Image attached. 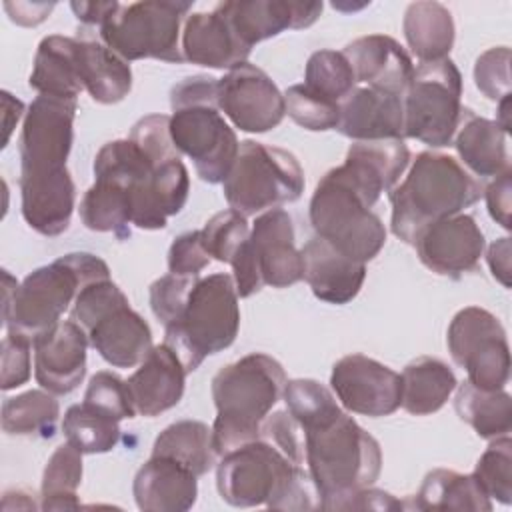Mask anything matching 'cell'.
Wrapping results in <instances>:
<instances>
[{
    "instance_id": "1",
    "label": "cell",
    "mask_w": 512,
    "mask_h": 512,
    "mask_svg": "<svg viewBox=\"0 0 512 512\" xmlns=\"http://www.w3.org/2000/svg\"><path fill=\"white\" fill-rule=\"evenodd\" d=\"M220 498L236 508L320 510L322 498L304 466L294 464L264 438L222 456L216 468Z\"/></svg>"
},
{
    "instance_id": "2",
    "label": "cell",
    "mask_w": 512,
    "mask_h": 512,
    "mask_svg": "<svg viewBox=\"0 0 512 512\" xmlns=\"http://www.w3.org/2000/svg\"><path fill=\"white\" fill-rule=\"evenodd\" d=\"M482 192V182L456 158L440 152H420L404 182L388 192L392 234L414 246L430 224L464 212L480 200Z\"/></svg>"
},
{
    "instance_id": "3",
    "label": "cell",
    "mask_w": 512,
    "mask_h": 512,
    "mask_svg": "<svg viewBox=\"0 0 512 512\" xmlns=\"http://www.w3.org/2000/svg\"><path fill=\"white\" fill-rule=\"evenodd\" d=\"M286 382L282 364L262 352H252L214 374L212 442L218 456L260 438V426L282 398Z\"/></svg>"
},
{
    "instance_id": "4",
    "label": "cell",
    "mask_w": 512,
    "mask_h": 512,
    "mask_svg": "<svg viewBox=\"0 0 512 512\" xmlns=\"http://www.w3.org/2000/svg\"><path fill=\"white\" fill-rule=\"evenodd\" d=\"M106 278H110L108 264L90 252L64 254L30 272L20 284L4 270V326L34 340L60 322L86 284Z\"/></svg>"
},
{
    "instance_id": "5",
    "label": "cell",
    "mask_w": 512,
    "mask_h": 512,
    "mask_svg": "<svg viewBox=\"0 0 512 512\" xmlns=\"http://www.w3.org/2000/svg\"><path fill=\"white\" fill-rule=\"evenodd\" d=\"M170 136L180 154L194 162L200 180L224 182L240 142L218 108V78L190 76L170 90Z\"/></svg>"
},
{
    "instance_id": "6",
    "label": "cell",
    "mask_w": 512,
    "mask_h": 512,
    "mask_svg": "<svg viewBox=\"0 0 512 512\" xmlns=\"http://www.w3.org/2000/svg\"><path fill=\"white\" fill-rule=\"evenodd\" d=\"M302 434L304 464L322 504L378 480L382 470L380 444L344 410L330 420L302 428Z\"/></svg>"
},
{
    "instance_id": "7",
    "label": "cell",
    "mask_w": 512,
    "mask_h": 512,
    "mask_svg": "<svg viewBox=\"0 0 512 512\" xmlns=\"http://www.w3.org/2000/svg\"><path fill=\"white\" fill-rule=\"evenodd\" d=\"M238 298L232 274L218 272L198 278L180 316L164 326V344L178 354L188 374L206 356L226 350L236 340L240 328Z\"/></svg>"
},
{
    "instance_id": "8",
    "label": "cell",
    "mask_w": 512,
    "mask_h": 512,
    "mask_svg": "<svg viewBox=\"0 0 512 512\" xmlns=\"http://www.w3.org/2000/svg\"><path fill=\"white\" fill-rule=\"evenodd\" d=\"M70 320L114 368H134L154 348L148 322L130 308L126 294L110 278L90 282L78 292Z\"/></svg>"
},
{
    "instance_id": "9",
    "label": "cell",
    "mask_w": 512,
    "mask_h": 512,
    "mask_svg": "<svg viewBox=\"0 0 512 512\" xmlns=\"http://www.w3.org/2000/svg\"><path fill=\"white\" fill-rule=\"evenodd\" d=\"M222 188L230 208L254 216L296 202L304 192V172L292 152L244 140Z\"/></svg>"
},
{
    "instance_id": "10",
    "label": "cell",
    "mask_w": 512,
    "mask_h": 512,
    "mask_svg": "<svg viewBox=\"0 0 512 512\" xmlns=\"http://www.w3.org/2000/svg\"><path fill=\"white\" fill-rule=\"evenodd\" d=\"M308 214L316 236L356 262L366 264L384 248L382 220L362 202L338 168L328 170L318 182Z\"/></svg>"
},
{
    "instance_id": "11",
    "label": "cell",
    "mask_w": 512,
    "mask_h": 512,
    "mask_svg": "<svg viewBox=\"0 0 512 512\" xmlns=\"http://www.w3.org/2000/svg\"><path fill=\"white\" fill-rule=\"evenodd\" d=\"M190 10L192 2L146 0L120 4L100 26V40L126 62L142 58L182 62L180 26Z\"/></svg>"
},
{
    "instance_id": "12",
    "label": "cell",
    "mask_w": 512,
    "mask_h": 512,
    "mask_svg": "<svg viewBox=\"0 0 512 512\" xmlns=\"http://www.w3.org/2000/svg\"><path fill=\"white\" fill-rule=\"evenodd\" d=\"M462 74L450 60L422 62L414 68L404 102V138H416L432 148L454 140L462 116Z\"/></svg>"
},
{
    "instance_id": "13",
    "label": "cell",
    "mask_w": 512,
    "mask_h": 512,
    "mask_svg": "<svg viewBox=\"0 0 512 512\" xmlns=\"http://www.w3.org/2000/svg\"><path fill=\"white\" fill-rule=\"evenodd\" d=\"M294 224L286 210L262 212L240 258L232 264L240 298L256 294L262 286L288 288L302 280V256L294 242Z\"/></svg>"
},
{
    "instance_id": "14",
    "label": "cell",
    "mask_w": 512,
    "mask_h": 512,
    "mask_svg": "<svg viewBox=\"0 0 512 512\" xmlns=\"http://www.w3.org/2000/svg\"><path fill=\"white\" fill-rule=\"evenodd\" d=\"M446 344L452 360L480 390H504L510 380V346L500 320L484 308L466 306L452 318Z\"/></svg>"
},
{
    "instance_id": "15",
    "label": "cell",
    "mask_w": 512,
    "mask_h": 512,
    "mask_svg": "<svg viewBox=\"0 0 512 512\" xmlns=\"http://www.w3.org/2000/svg\"><path fill=\"white\" fill-rule=\"evenodd\" d=\"M78 102L38 94L24 116L18 140L20 178L44 176L66 168L74 142Z\"/></svg>"
},
{
    "instance_id": "16",
    "label": "cell",
    "mask_w": 512,
    "mask_h": 512,
    "mask_svg": "<svg viewBox=\"0 0 512 512\" xmlns=\"http://www.w3.org/2000/svg\"><path fill=\"white\" fill-rule=\"evenodd\" d=\"M218 108L236 128L252 134L276 128L286 114L284 94L264 70L250 62L218 78Z\"/></svg>"
},
{
    "instance_id": "17",
    "label": "cell",
    "mask_w": 512,
    "mask_h": 512,
    "mask_svg": "<svg viewBox=\"0 0 512 512\" xmlns=\"http://www.w3.org/2000/svg\"><path fill=\"white\" fill-rule=\"evenodd\" d=\"M330 386L340 404L354 414L390 416L402 402L400 374L364 354H348L332 366Z\"/></svg>"
},
{
    "instance_id": "18",
    "label": "cell",
    "mask_w": 512,
    "mask_h": 512,
    "mask_svg": "<svg viewBox=\"0 0 512 512\" xmlns=\"http://www.w3.org/2000/svg\"><path fill=\"white\" fill-rule=\"evenodd\" d=\"M420 262L448 278H460L476 270L486 240L470 214H454L430 224L414 242Z\"/></svg>"
},
{
    "instance_id": "19",
    "label": "cell",
    "mask_w": 512,
    "mask_h": 512,
    "mask_svg": "<svg viewBox=\"0 0 512 512\" xmlns=\"http://www.w3.org/2000/svg\"><path fill=\"white\" fill-rule=\"evenodd\" d=\"M88 336L74 320H60L32 340L36 382L64 396L78 388L86 374Z\"/></svg>"
},
{
    "instance_id": "20",
    "label": "cell",
    "mask_w": 512,
    "mask_h": 512,
    "mask_svg": "<svg viewBox=\"0 0 512 512\" xmlns=\"http://www.w3.org/2000/svg\"><path fill=\"white\" fill-rule=\"evenodd\" d=\"M238 40L252 50L254 44L284 30L312 26L322 14V2L296 0H230L218 4Z\"/></svg>"
},
{
    "instance_id": "21",
    "label": "cell",
    "mask_w": 512,
    "mask_h": 512,
    "mask_svg": "<svg viewBox=\"0 0 512 512\" xmlns=\"http://www.w3.org/2000/svg\"><path fill=\"white\" fill-rule=\"evenodd\" d=\"M410 164V150L404 140L354 142L344 164L336 166L340 176L356 190L362 202L372 208L382 192H390Z\"/></svg>"
},
{
    "instance_id": "22",
    "label": "cell",
    "mask_w": 512,
    "mask_h": 512,
    "mask_svg": "<svg viewBox=\"0 0 512 512\" xmlns=\"http://www.w3.org/2000/svg\"><path fill=\"white\" fill-rule=\"evenodd\" d=\"M346 60L352 66L356 82L368 88L404 96L408 82L414 74L410 54L386 34H370L346 44Z\"/></svg>"
},
{
    "instance_id": "23",
    "label": "cell",
    "mask_w": 512,
    "mask_h": 512,
    "mask_svg": "<svg viewBox=\"0 0 512 512\" xmlns=\"http://www.w3.org/2000/svg\"><path fill=\"white\" fill-rule=\"evenodd\" d=\"M336 130L356 142L404 140L402 96L374 88H354L340 102Z\"/></svg>"
},
{
    "instance_id": "24",
    "label": "cell",
    "mask_w": 512,
    "mask_h": 512,
    "mask_svg": "<svg viewBox=\"0 0 512 512\" xmlns=\"http://www.w3.org/2000/svg\"><path fill=\"white\" fill-rule=\"evenodd\" d=\"M186 368L178 354L168 346H154L126 380L138 416H158L174 408L184 394Z\"/></svg>"
},
{
    "instance_id": "25",
    "label": "cell",
    "mask_w": 512,
    "mask_h": 512,
    "mask_svg": "<svg viewBox=\"0 0 512 512\" xmlns=\"http://www.w3.org/2000/svg\"><path fill=\"white\" fill-rule=\"evenodd\" d=\"M302 278L312 294L328 304H348L360 292L366 264L340 254L320 236L310 238L302 250Z\"/></svg>"
},
{
    "instance_id": "26",
    "label": "cell",
    "mask_w": 512,
    "mask_h": 512,
    "mask_svg": "<svg viewBox=\"0 0 512 512\" xmlns=\"http://www.w3.org/2000/svg\"><path fill=\"white\" fill-rule=\"evenodd\" d=\"M198 476L180 462L154 456L138 468L132 484L136 506L144 512H184L198 496Z\"/></svg>"
},
{
    "instance_id": "27",
    "label": "cell",
    "mask_w": 512,
    "mask_h": 512,
    "mask_svg": "<svg viewBox=\"0 0 512 512\" xmlns=\"http://www.w3.org/2000/svg\"><path fill=\"white\" fill-rule=\"evenodd\" d=\"M190 192V178L182 158L158 164L154 172L130 188L132 224L142 230H162L176 216Z\"/></svg>"
},
{
    "instance_id": "28",
    "label": "cell",
    "mask_w": 512,
    "mask_h": 512,
    "mask_svg": "<svg viewBox=\"0 0 512 512\" xmlns=\"http://www.w3.org/2000/svg\"><path fill=\"white\" fill-rule=\"evenodd\" d=\"M182 56L196 66L232 70L248 60L250 48L238 40L216 6L212 12L188 14L182 30Z\"/></svg>"
},
{
    "instance_id": "29",
    "label": "cell",
    "mask_w": 512,
    "mask_h": 512,
    "mask_svg": "<svg viewBox=\"0 0 512 512\" xmlns=\"http://www.w3.org/2000/svg\"><path fill=\"white\" fill-rule=\"evenodd\" d=\"M22 216L42 236H60L68 230L76 202V188L68 168L44 176L20 178Z\"/></svg>"
},
{
    "instance_id": "30",
    "label": "cell",
    "mask_w": 512,
    "mask_h": 512,
    "mask_svg": "<svg viewBox=\"0 0 512 512\" xmlns=\"http://www.w3.org/2000/svg\"><path fill=\"white\" fill-rule=\"evenodd\" d=\"M508 134L496 120L480 118L464 108L454 134V146L474 178H496L510 170Z\"/></svg>"
},
{
    "instance_id": "31",
    "label": "cell",
    "mask_w": 512,
    "mask_h": 512,
    "mask_svg": "<svg viewBox=\"0 0 512 512\" xmlns=\"http://www.w3.org/2000/svg\"><path fill=\"white\" fill-rule=\"evenodd\" d=\"M28 84L38 94L76 100L84 90L80 40L58 34L42 38Z\"/></svg>"
},
{
    "instance_id": "32",
    "label": "cell",
    "mask_w": 512,
    "mask_h": 512,
    "mask_svg": "<svg viewBox=\"0 0 512 512\" xmlns=\"http://www.w3.org/2000/svg\"><path fill=\"white\" fill-rule=\"evenodd\" d=\"M400 380V406L412 416H428L438 412L458 386L452 368L432 356H420L408 362L400 374Z\"/></svg>"
},
{
    "instance_id": "33",
    "label": "cell",
    "mask_w": 512,
    "mask_h": 512,
    "mask_svg": "<svg viewBox=\"0 0 512 512\" xmlns=\"http://www.w3.org/2000/svg\"><path fill=\"white\" fill-rule=\"evenodd\" d=\"M402 30L408 48L420 62L444 60L454 46V20L440 2H412L404 12Z\"/></svg>"
},
{
    "instance_id": "34",
    "label": "cell",
    "mask_w": 512,
    "mask_h": 512,
    "mask_svg": "<svg viewBox=\"0 0 512 512\" xmlns=\"http://www.w3.org/2000/svg\"><path fill=\"white\" fill-rule=\"evenodd\" d=\"M84 90L100 104L124 100L132 88L130 64L114 54L102 40L78 36Z\"/></svg>"
},
{
    "instance_id": "35",
    "label": "cell",
    "mask_w": 512,
    "mask_h": 512,
    "mask_svg": "<svg viewBox=\"0 0 512 512\" xmlns=\"http://www.w3.org/2000/svg\"><path fill=\"white\" fill-rule=\"evenodd\" d=\"M412 508L490 512L492 502L472 474L436 468L424 476V482L412 500Z\"/></svg>"
},
{
    "instance_id": "36",
    "label": "cell",
    "mask_w": 512,
    "mask_h": 512,
    "mask_svg": "<svg viewBox=\"0 0 512 512\" xmlns=\"http://www.w3.org/2000/svg\"><path fill=\"white\" fill-rule=\"evenodd\" d=\"M454 408L484 440L506 436L512 428V398L506 390H480L466 380L456 390Z\"/></svg>"
},
{
    "instance_id": "37",
    "label": "cell",
    "mask_w": 512,
    "mask_h": 512,
    "mask_svg": "<svg viewBox=\"0 0 512 512\" xmlns=\"http://www.w3.org/2000/svg\"><path fill=\"white\" fill-rule=\"evenodd\" d=\"M152 454L172 458L196 476H204L218 456L212 442V428L200 420H178L164 428L154 440Z\"/></svg>"
},
{
    "instance_id": "38",
    "label": "cell",
    "mask_w": 512,
    "mask_h": 512,
    "mask_svg": "<svg viewBox=\"0 0 512 512\" xmlns=\"http://www.w3.org/2000/svg\"><path fill=\"white\" fill-rule=\"evenodd\" d=\"M80 220L88 230L112 232L120 240L130 236L132 224V202L130 188L108 182L94 180L80 200Z\"/></svg>"
},
{
    "instance_id": "39",
    "label": "cell",
    "mask_w": 512,
    "mask_h": 512,
    "mask_svg": "<svg viewBox=\"0 0 512 512\" xmlns=\"http://www.w3.org/2000/svg\"><path fill=\"white\" fill-rule=\"evenodd\" d=\"M60 404L48 390H28L6 398L2 404V430L12 436H42L54 434Z\"/></svg>"
},
{
    "instance_id": "40",
    "label": "cell",
    "mask_w": 512,
    "mask_h": 512,
    "mask_svg": "<svg viewBox=\"0 0 512 512\" xmlns=\"http://www.w3.org/2000/svg\"><path fill=\"white\" fill-rule=\"evenodd\" d=\"M82 482V452L70 442L60 444L46 462L40 488L42 510H76Z\"/></svg>"
},
{
    "instance_id": "41",
    "label": "cell",
    "mask_w": 512,
    "mask_h": 512,
    "mask_svg": "<svg viewBox=\"0 0 512 512\" xmlns=\"http://www.w3.org/2000/svg\"><path fill=\"white\" fill-rule=\"evenodd\" d=\"M66 442L82 454L110 452L120 440V420L94 408L88 402L74 404L66 410L62 420Z\"/></svg>"
},
{
    "instance_id": "42",
    "label": "cell",
    "mask_w": 512,
    "mask_h": 512,
    "mask_svg": "<svg viewBox=\"0 0 512 512\" xmlns=\"http://www.w3.org/2000/svg\"><path fill=\"white\" fill-rule=\"evenodd\" d=\"M156 164L130 140L104 144L94 158V178L134 188L154 172Z\"/></svg>"
},
{
    "instance_id": "43",
    "label": "cell",
    "mask_w": 512,
    "mask_h": 512,
    "mask_svg": "<svg viewBox=\"0 0 512 512\" xmlns=\"http://www.w3.org/2000/svg\"><path fill=\"white\" fill-rule=\"evenodd\" d=\"M302 84L316 94L340 104L356 88L358 82L350 62L342 52L318 50L306 62Z\"/></svg>"
},
{
    "instance_id": "44",
    "label": "cell",
    "mask_w": 512,
    "mask_h": 512,
    "mask_svg": "<svg viewBox=\"0 0 512 512\" xmlns=\"http://www.w3.org/2000/svg\"><path fill=\"white\" fill-rule=\"evenodd\" d=\"M200 238L210 258L232 266L248 244L250 226L244 214H240L234 208H228L214 214L204 224V228L200 230Z\"/></svg>"
},
{
    "instance_id": "45",
    "label": "cell",
    "mask_w": 512,
    "mask_h": 512,
    "mask_svg": "<svg viewBox=\"0 0 512 512\" xmlns=\"http://www.w3.org/2000/svg\"><path fill=\"white\" fill-rule=\"evenodd\" d=\"M282 396L288 412L302 428L320 424L342 412L332 390L310 378L288 380Z\"/></svg>"
},
{
    "instance_id": "46",
    "label": "cell",
    "mask_w": 512,
    "mask_h": 512,
    "mask_svg": "<svg viewBox=\"0 0 512 512\" xmlns=\"http://www.w3.org/2000/svg\"><path fill=\"white\" fill-rule=\"evenodd\" d=\"M472 476L490 500L500 504L512 502V440L508 434L490 442L478 458Z\"/></svg>"
},
{
    "instance_id": "47",
    "label": "cell",
    "mask_w": 512,
    "mask_h": 512,
    "mask_svg": "<svg viewBox=\"0 0 512 512\" xmlns=\"http://www.w3.org/2000/svg\"><path fill=\"white\" fill-rule=\"evenodd\" d=\"M284 108L298 126L312 132L336 130L340 120V104L304 84H294L284 92Z\"/></svg>"
},
{
    "instance_id": "48",
    "label": "cell",
    "mask_w": 512,
    "mask_h": 512,
    "mask_svg": "<svg viewBox=\"0 0 512 512\" xmlns=\"http://www.w3.org/2000/svg\"><path fill=\"white\" fill-rule=\"evenodd\" d=\"M84 402L92 404L94 408L106 412L116 420L136 416L126 380L108 370H100L90 378L88 388L84 392Z\"/></svg>"
},
{
    "instance_id": "49",
    "label": "cell",
    "mask_w": 512,
    "mask_h": 512,
    "mask_svg": "<svg viewBox=\"0 0 512 512\" xmlns=\"http://www.w3.org/2000/svg\"><path fill=\"white\" fill-rule=\"evenodd\" d=\"M156 166L168 160L180 158L172 136H170V116L168 114H150L140 118L128 136Z\"/></svg>"
},
{
    "instance_id": "50",
    "label": "cell",
    "mask_w": 512,
    "mask_h": 512,
    "mask_svg": "<svg viewBox=\"0 0 512 512\" xmlns=\"http://www.w3.org/2000/svg\"><path fill=\"white\" fill-rule=\"evenodd\" d=\"M476 88L494 102L510 94V48L498 46L482 52L474 64Z\"/></svg>"
},
{
    "instance_id": "51",
    "label": "cell",
    "mask_w": 512,
    "mask_h": 512,
    "mask_svg": "<svg viewBox=\"0 0 512 512\" xmlns=\"http://www.w3.org/2000/svg\"><path fill=\"white\" fill-rule=\"evenodd\" d=\"M196 280L198 276L166 274L150 284V308L164 326L180 316Z\"/></svg>"
},
{
    "instance_id": "52",
    "label": "cell",
    "mask_w": 512,
    "mask_h": 512,
    "mask_svg": "<svg viewBox=\"0 0 512 512\" xmlns=\"http://www.w3.org/2000/svg\"><path fill=\"white\" fill-rule=\"evenodd\" d=\"M260 438L274 444L294 464L304 466V434L300 424L288 410L266 416L260 426Z\"/></svg>"
},
{
    "instance_id": "53",
    "label": "cell",
    "mask_w": 512,
    "mask_h": 512,
    "mask_svg": "<svg viewBox=\"0 0 512 512\" xmlns=\"http://www.w3.org/2000/svg\"><path fill=\"white\" fill-rule=\"evenodd\" d=\"M30 348L32 340L24 334L8 332L2 340V372L0 388L12 390L30 380Z\"/></svg>"
},
{
    "instance_id": "54",
    "label": "cell",
    "mask_w": 512,
    "mask_h": 512,
    "mask_svg": "<svg viewBox=\"0 0 512 512\" xmlns=\"http://www.w3.org/2000/svg\"><path fill=\"white\" fill-rule=\"evenodd\" d=\"M210 264V256L202 246L200 230L184 232L170 244L168 270L178 276H198Z\"/></svg>"
},
{
    "instance_id": "55",
    "label": "cell",
    "mask_w": 512,
    "mask_h": 512,
    "mask_svg": "<svg viewBox=\"0 0 512 512\" xmlns=\"http://www.w3.org/2000/svg\"><path fill=\"white\" fill-rule=\"evenodd\" d=\"M402 508H406L404 502L372 486L348 492L344 496L330 498L322 504V510H384L388 512V510H402Z\"/></svg>"
},
{
    "instance_id": "56",
    "label": "cell",
    "mask_w": 512,
    "mask_h": 512,
    "mask_svg": "<svg viewBox=\"0 0 512 512\" xmlns=\"http://www.w3.org/2000/svg\"><path fill=\"white\" fill-rule=\"evenodd\" d=\"M484 198L488 212L496 224L504 230H510V208H512V170L496 176L486 188Z\"/></svg>"
},
{
    "instance_id": "57",
    "label": "cell",
    "mask_w": 512,
    "mask_h": 512,
    "mask_svg": "<svg viewBox=\"0 0 512 512\" xmlns=\"http://www.w3.org/2000/svg\"><path fill=\"white\" fill-rule=\"evenodd\" d=\"M486 260L492 276L504 286L510 288V238H500L488 246Z\"/></svg>"
},
{
    "instance_id": "58",
    "label": "cell",
    "mask_w": 512,
    "mask_h": 512,
    "mask_svg": "<svg viewBox=\"0 0 512 512\" xmlns=\"http://www.w3.org/2000/svg\"><path fill=\"white\" fill-rule=\"evenodd\" d=\"M70 8L78 22L100 28L104 20L120 8V2H70Z\"/></svg>"
},
{
    "instance_id": "59",
    "label": "cell",
    "mask_w": 512,
    "mask_h": 512,
    "mask_svg": "<svg viewBox=\"0 0 512 512\" xmlns=\"http://www.w3.org/2000/svg\"><path fill=\"white\" fill-rule=\"evenodd\" d=\"M6 12L10 14V20L20 26H36L48 18V14L54 10V4H30V2H6Z\"/></svg>"
},
{
    "instance_id": "60",
    "label": "cell",
    "mask_w": 512,
    "mask_h": 512,
    "mask_svg": "<svg viewBox=\"0 0 512 512\" xmlns=\"http://www.w3.org/2000/svg\"><path fill=\"white\" fill-rule=\"evenodd\" d=\"M2 102H4V128H6V138H4V146L8 144V138H10V132L14 128V122L12 120H20L22 112H24V104L16 98H12L10 92H2Z\"/></svg>"
},
{
    "instance_id": "61",
    "label": "cell",
    "mask_w": 512,
    "mask_h": 512,
    "mask_svg": "<svg viewBox=\"0 0 512 512\" xmlns=\"http://www.w3.org/2000/svg\"><path fill=\"white\" fill-rule=\"evenodd\" d=\"M510 108H512V98L510 94L504 96L500 102H498V116H496V122L506 130L510 132Z\"/></svg>"
}]
</instances>
